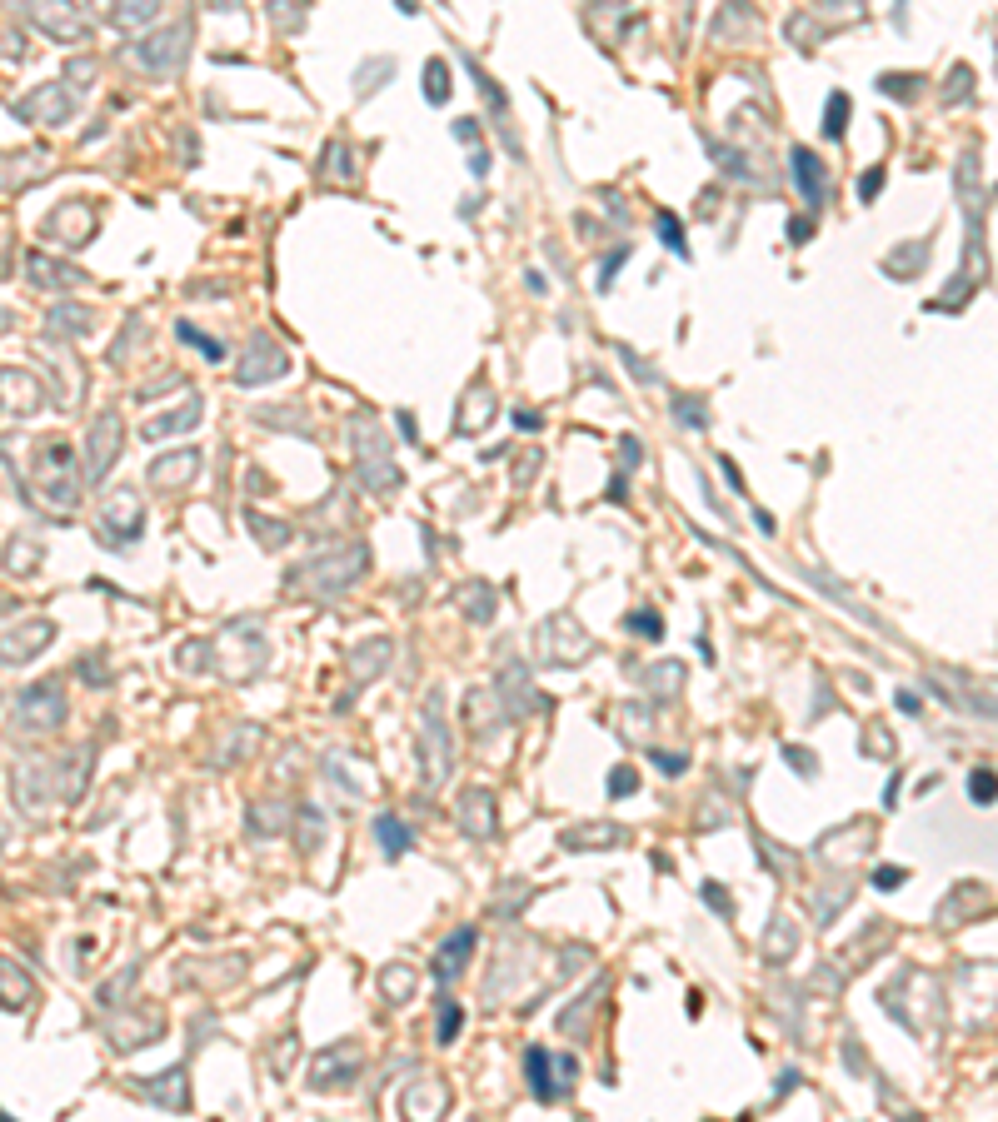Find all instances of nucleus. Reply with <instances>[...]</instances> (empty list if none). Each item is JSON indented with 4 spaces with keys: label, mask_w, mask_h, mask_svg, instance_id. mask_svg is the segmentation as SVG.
Segmentation results:
<instances>
[{
    "label": "nucleus",
    "mask_w": 998,
    "mask_h": 1122,
    "mask_svg": "<svg viewBox=\"0 0 998 1122\" xmlns=\"http://www.w3.org/2000/svg\"><path fill=\"white\" fill-rule=\"evenodd\" d=\"M470 948H475V928H460V933L440 948V958H435V978H440V983H450V978L465 968V953H470Z\"/></svg>",
    "instance_id": "13"
},
{
    "label": "nucleus",
    "mask_w": 998,
    "mask_h": 1122,
    "mask_svg": "<svg viewBox=\"0 0 998 1122\" xmlns=\"http://www.w3.org/2000/svg\"><path fill=\"white\" fill-rule=\"evenodd\" d=\"M85 75H90V60H75V65H70V70H65V80H70V85H75V90H85V85H90V80H85Z\"/></svg>",
    "instance_id": "36"
},
{
    "label": "nucleus",
    "mask_w": 998,
    "mask_h": 1122,
    "mask_svg": "<svg viewBox=\"0 0 998 1122\" xmlns=\"http://www.w3.org/2000/svg\"><path fill=\"white\" fill-rule=\"evenodd\" d=\"M25 270H30V285H40V290H70V285H80V280H85L80 270L55 265V260H45V255H30V260H25Z\"/></svg>",
    "instance_id": "10"
},
{
    "label": "nucleus",
    "mask_w": 998,
    "mask_h": 1122,
    "mask_svg": "<svg viewBox=\"0 0 998 1122\" xmlns=\"http://www.w3.org/2000/svg\"><path fill=\"white\" fill-rule=\"evenodd\" d=\"M524 1068H529V1088H534V1098H539V1103H554V1098H559V1083L549 1078V1053H544V1048H529V1053H524Z\"/></svg>",
    "instance_id": "17"
},
{
    "label": "nucleus",
    "mask_w": 998,
    "mask_h": 1122,
    "mask_svg": "<svg viewBox=\"0 0 998 1122\" xmlns=\"http://www.w3.org/2000/svg\"><path fill=\"white\" fill-rule=\"evenodd\" d=\"M624 260H629V245H619V250H614V255L604 260V270H599V290H609V275H614V270H619Z\"/></svg>",
    "instance_id": "34"
},
{
    "label": "nucleus",
    "mask_w": 998,
    "mask_h": 1122,
    "mask_svg": "<svg viewBox=\"0 0 998 1122\" xmlns=\"http://www.w3.org/2000/svg\"><path fill=\"white\" fill-rule=\"evenodd\" d=\"M185 50H190V25H170V30H160V35L130 45L125 60H135V65L150 70V75H175V70L185 65Z\"/></svg>",
    "instance_id": "1"
},
{
    "label": "nucleus",
    "mask_w": 998,
    "mask_h": 1122,
    "mask_svg": "<svg viewBox=\"0 0 998 1122\" xmlns=\"http://www.w3.org/2000/svg\"><path fill=\"white\" fill-rule=\"evenodd\" d=\"M200 414H205V404H200V399H190L185 409H170V414L150 419V424L140 429V439H165V434H180V429H190V424H195Z\"/></svg>",
    "instance_id": "11"
},
{
    "label": "nucleus",
    "mask_w": 998,
    "mask_h": 1122,
    "mask_svg": "<svg viewBox=\"0 0 998 1122\" xmlns=\"http://www.w3.org/2000/svg\"><path fill=\"white\" fill-rule=\"evenodd\" d=\"M195 464H200V454H195V449H185V454L155 459V464H150V479H155V484H165V489H175V484H190Z\"/></svg>",
    "instance_id": "12"
},
{
    "label": "nucleus",
    "mask_w": 998,
    "mask_h": 1122,
    "mask_svg": "<svg viewBox=\"0 0 998 1122\" xmlns=\"http://www.w3.org/2000/svg\"><path fill=\"white\" fill-rule=\"evenodd\" d=\"M375 838H380V848H385V858H400L405 848H410V828L395 818V813H385L380 823H375Z\"/></svg>",
    "instance_id": "20"
},
{
    "label": "nucleus",
    "mask_w": 998,
    "mask_h": 1122,
    "mask_svg": "<svg viewBox=\"0 0 998 1122\" xmlns=\"http://www.w3.org/2000/svg\"><path fill=\"white\" fill-rule=\"evenodd\" d=\"M904 878H909L904 868H879V873H874V883H879V888H899Z\"/></svg>",
    "instance_id": "39"
},
{
    "label": "nucleus",
    "mask_w": 998,
    "mask_h": 1122,
    "mask_svg": "<svg viewBox=\"0 0 998 1122\" xmlns=\"http://www.w3.org/2000/svg\"><path fill=\"white\" fill-rule=\"evenodd\" d=\"M250 529H255V539H265L270 549H280V544L290 539V524H270V519H260V514H250Z\"/></svg>",
    "instance_id": "28"
},
{
    "label": "nucleus",
    "mask_w": 998,
    "mask_h": 1122,
    "mask_svg": "<svg viewBox=\"0 0 998 1122\" xmlns=\"http://www.w3.org/2000/svg\"><path fill=\"white\" fill-rule=\"evenodd\" d=\"M10 714H15V724H25V729H55L60 714H65L60 684H35V689H25V694L10 704Z\"/></svg>",
    "instance_id": "6"
},
{
    "label": "nucleus",
    "mask_w": 998,
    "mask_h": 1122,
    "mask_svg": "<svg viewBox=\"0 0 998 1122\" xmlns=\"http://www.w3.org/2000/svg\"><path fill=\"white\" fill-rule=\"evenodd\" d=\"M70 110H75V100H70L60 85H40L35 95H25V100L15 105V115L40 120V125H65V120H70Z\"/></svg>",
    "instance_id": "8"
},
{
    "label": "nucleus",
    "mask_w": 998,
    "mask_h": 1122,
    "mask_svg": "<svg viewBox=\"0 0 998 1122\" xmlns=\"http://www.w3.org/2000/svg\"><path fill=\"white\" fill-rule=\"evenodd\" d=\"M879 185H884V170H869V175H864V185H859V200H874V195H879Z\"/></svg>",
    "instance_id": "37"
},
{
    "label": "nucleus",
    "mask_w": 998,
    "mask_h": 1122,
    "mask_svg": "<svg viewBox=\"0 0 998 1122\" xmlns=\"http://www.w3.org/2000/svg\"><path fill=\"white\" fill-rule=\"evenodd\" d=\"M210 10H240V0H205Z\"/></svg>",
    "instance_id": "43"
},
{
    "label": "nucleus",
    "mask_w": 998,
    "mask_h": 1122,
    "mask_svg": "<svg viewBox=\"0 0 998 1122\" xmlns=\"http://www.w3.org/2000/svg\"><path fill=\"white\" fill-rule=\"evenodd\" d=\"M425 95H430L435 105L450 100V70H445V60H430V65H425Z\"/></svg>",
    "instance_id": "22"
},
{
    "label": "nucleus",
    "mask_w": 998,
    "mask_h": 1122,
    "mask_svg": "<svg viewBox=\"0 0 998 1122\" xmlns=\"http://www.w3.org/2000/svg\"><path fill=\"white\" fill-rule=\"evenodd\" d=\"M460 1028H465V1013L445 998V1003H440V1043H455V1033H460Z\"/></svg>",
    "instance_id": "29"
},
{
    "label": "nucleus",
    "mask_w": 998,
    "mask_h": 1122,
    "mask_svg": "<svg viewBox=\"0 0 998 1122\" xmlns=\"http://www.w3.org/2000/svg\"><path fill=\"white\" fill-rule=\"evenodd\" d=\"M634 788H639V773H634V768H614V773H609V793H614V798H619V793H634Z\"/></svg>",
    "instance_id": "32"
},
{
    "label": "nucleus",
    "mask_w": 998,
    "mask_h": 1122,
    "mask_svg": "<svg viewBox=\"0 0 998 1122\" xmlns=\"http://www.w3.org/2000/svg\"><path fill=\"white\" fill-rule=\"evenodd\" d=\"M969 793H974V803H994L998 778L994 773H974V778H969Z\"/></svg>",
    "instance_id": "30"
},
{
    "label": "nucleus",
    "mask_w": 998,
    "mask_h": 1122,
    "mask_svg": "<svg viewBox=\"0 0 998 1122\" xmlns=\"http://www.w3.org/2000/svg\"><path fill=\"white\" fill-rule=\"evenodd\" d=\"M789 160H794V175H799V190H804V200H809V205H824V175H819V160H814V155H809L804 145H799V150H794Z\"/></svg>",
    "instance_id": "14"
},
{
    "label": "nucleus",
    "mask_w": 998,
    "mask_h": 1122,
    "mask_svg": "<svg viewBox=\"0 0 998 1122\" xmlns=\"http://www.w3.org/2000/svg\"><path fill=\"white\" fill-rule=\"evenodd\" d=\"M70 330V335H90V310L80 305H65V310H50V330Z\"/></svg>",
    "instance_id": "23"
},
{
    "label": "nucleus",
    "mask_w": 998,
    "mask_h": 1122,
    "mask_svg": "<svg viewBox=\"0 0 998 1122\" xmlns=\"http://www.w3.org/2000/svg\"><path fill=\"white\" fill-rule=\"evenodd\" d=\"M809 235H814V225H809V220H794V225H789V240H794V245H804Z\"/></svg>",
    "instance_id": "40"
},
{
    "label": "nucleus",
    "mask_w": 998,
    "mask_h": 1122,
    "mask_svg": "<svg viewBox=\"0 0 998 1122\" xmlns=\"http://www.w3.org/2000/svg\"><path fill=\"white\" fill-rule=\"evenodd\" d=\"M175 335H180V340H185V345H195V350H205V355H210V360H225V345H220V340H210V335H200V330H195V325H175Z\"/></svg>",
    "instance_id": "26"
},
{
    "label": "nucleus",
    "mask_w": 998,
    "mask_h": 1122,
    "mask_svg": "<svg viewBox=\"0 0 998 1122\" xmlns=\"http://www.w3.org/2000/svg\"><path fill=\"white\" fill-rule=\"evenodd\" d=\"M624 624H629V629H634V634H649V639H664V624H659V619H654V614H629V619H624Z\"/></svg>",
    "instance_id": "31"
},
{
    "label": "nucleus",
    "mask_w": 998,
    "mask_h": 1122,
    "mask_svg": "<svg viewBox=\"0 0 998 1122\" xmlns=\"http://www.w3.org/2000/svg\"><path fill=\"white\" fill-rule=\"evenodd\" d=\"M609 843H624V828H614V823H584V828H569L564 833V848H609Z\"/></svg>",
    "instance_id": "16"
},
{
    "label": "nucleus",
    "mask_w": 998,
    "mask_h": 1122,
    "mask_svg": "<svg viewBox=\"0 0 998 1122\" xmlns=\"http://www.w3.org/2000/svg\"><path fill=\"white\" fill-rule=\"evenodd\" d=\"M145 1098H155L160 1108H185V1073L180 1068L160 1073V1083H145Z\"/></svg>",
    "instance_id": "18"
},
{
    "label": "nucleus",
    "mask_w": 998,
    "mask_h": 1122,
    "mask_svg": "<svg viewBox=\"0 0 998 1122\" xmlns=\"http://www.w3.org/2000/svg\"><path fill=\"white\" fill-rule=\"evenodd\" d=\"M390 70H395V60H380V65L370 60V65H360V85H355V95H370L375 85H385V75H390Z\"/></svg>",
    "instance_id": "27"
},
{
    "label": "nucleus",
    "mask_w": 998,
    "mask_h": 1122,
    "mask_svg": "<svg viewBox=\"0 0 998 1122\" xmlns=\"http://www.w3.org/2000/svg\"><path fill=\"white\" fill-rule=\"evenodd\" d=\"M490 808H495V798L480 788V793H470L465 803H460V823L475 833V838H490L495 833V823H490Z\"/></svg>",
    "instance_id": "15"
},
{
    "label": "nucleus",
    "mask_w": 998,
    "mask_h": 1122,
    "mask_svg": "<svg viewBox=\"0 0 998 1122\" xmlns=\"http://www.w3.org/2000/svg\"><path fill=\"white\" fill-rule=\"evenodd\" d=\"M734 25H739L744 35H754V30H759V20H754V10H749V5H729V10L714 20V40H729V30H734Z\"/></svg>",
    "instance_id": "21"
},
{
    "label": "nucleus",
    "mask_w": 998,
    "mask_h": 1122,
    "mask_svg": "<svg viewBox=\"0 0 998 1122\" xmlns=\"http://www.w3.org/2000/svg\"><path fill=\"white\" fill-rule=\"evenodd\" d=\"M155 10H160V0H105V15L115 25H145V20H155Z\"/></svg>",
    "instance_id": "19"
},
{
    "label": "nucleus",
    "mask_w": 998,
    "mask_h": 1122,
    "mask_svg": "<svg viewBox=\"0 0 998 1122\" xmlns=\"http://www.w3.org/2000/svg\"><path fill=\"white\" fill-rule=\"evenodd\" d=\"M789 763H794L799 773H809V753H804V748H789Z\"/></svg>",
    "instance_id": "42"
},
{
    "label": "nucleus",
    "mask_w": 998,
    "mask_h": 1122,
    "mask_svg": "<svg viewBox=\"0 0 998 1122\" xmlns=\"http://www.w3.org/2000/svg\"><path fill=\"white\" fill-rule=\"evenodd\" d=\"M649 758H654V768H664V773H684V768H689L684 753H659V748H654Z\"/></svg>",
    "instance_id": "35"
},
{
    "label": "nucleus",
    "mask_w": 998,
    "mask_h": 1122,
    "mask_svg": "<svg viewBox=\"0 0 998 1122\" xmlns=\"http://www.w3.org/2000/svg\"><path fill=\"white\" fill-rule=\"evenodd\" d=\"M125 429H120V414L115 409H105L95 424H90V444H85V479H105V469L115 464V454H120V439Z\"/></svg>",
    "instance_id": "5"
},
{
    "label": "nucleus",
    "mask_w": 998,
    "mask_h": 1122,
    "mask_svg": "<svg viewBox=\"0 0 998 1122\" xmlns=\"http://www.w3.org/2000/svg\"><path fill=\"white\" fill-rule=\"evenodd\" d=\"M45 230L60 235V245L80 250V245L90 240V230H95V210H90V205H65V210H55V215L45 220Z\"/></svg>",
    "instance_id": "9"
},
{
    "label": "nucleus",
    "mask_w": 998,
    "mask_h": 1122,
    "mask_svg": "<svg viewBox=\"0 0 998 1122\" xmlns=\"http://www.w3.org/2000/svg\"><path fill=\"white\" fill-rule=\"evenodd\" d=\"M654 225H659V235H664V245H669V250H674V255H679V260H684V255H689V245H684V230H679V220H674V215H669V210H659V220H654Z\"/></svg>",
    "instance_id": "25"
},
{
    "label": "nucleus",
    "mask_w": 998,
    "mask_h": 1122,
    "mask_svg": "<svg viewBox=\"0 0 998 1122\" xmlns=\"http://www.w3.org/2000/svg\"><path fill=\"white\" fill-rule=\"evenodd\" d=\"M704 898H709V903H714V908H719V913H724V908H729V898H724V888H714V883H709V888H704Z\"/></svg>",
    "instance_id": "41"
},
{
    "label": "nucleus",
    "mask_w": 998,
    "mask_h": 1122,
    "mask_svg": "<svg viewBox=\"0 0 998 1122\" xmlns=\"http://www.w3.org/2000/svg\"><path fill=\"white\" fill-rule=\"evenodd\" d=\"M844 120H849V95H829V115H824V135L839 140L844 135Z\"/></svg>",
    "instance_id": "24"
},
{
    "label": "nucleus",
    "mask_w": 998,
    "mask_h": 1122,
    "mask_svg": "<svg viewBox=\"0 0 998 1122\" xmlns=\"http://www.w3.org/2000/svg\"><path fill=\"white\" fill-rule=\"evenodd\" d=\"M285 370H290L285 350H280L275 340L255 335V340H250V350H245V365L235 370V379H240V384H265V379H280Z\"/></svg>",
    "instance_id": "7"
},
{
    "label": "nucleus",
    "mask_w": 998,
    "mask_h": 1122,
    "mask_svg": "<svg viewBox=\"0 0 998 1122\" xmlns=\"http://www.w3.org/2000/svg\"><path fill=\"white\" fill-rule=\"evenodd\" d=\"M100 529H105L110 544H125V539H135V534L145 529V509H140V494H135L130 484H120V489L100 504Z\"/></svg>",
    "instance_id": "3"
},
{
    "label": "nucleus",
    "mask_w": 998,
    "mask_h": 1122,
    "mask_svg": "<svg viewBox=\"0 0 998 1122\" xmlns=\"http://www.w3.org/2000/svg\"><path fill=\"white\" fill-rule=\"evenodd\" d=\"M919 260H924V245H914V250H909V255H899V250H894V255H889V260H884V265H889V270H899V275H904V270H914V265H919Z\"/></svg>",
    "instance_id": "33"
},
{
    "label": "nucleus",
    "mask_w": 998,
    "mask_h": 1122,
    "mask_svg": "<svg viewBox=\"0 0 998 1122\" xmlns=\"http://www.w3.org/2000/svg\"><path fill=\"white\" fill-rule=\"evenodd\" d=\"M674 409H679V419H689V424H699V429H704V424H709V414H704V404H699V409H694V404H684V399H679V404H674Z\"/></svg>",
    "instance_id": "38"
},
{
    "label": "nucleus",
    "mask_w": 998,
    "mask_h": 1122,
    "mask_svg": "<svg viewBox=\"0 0 998 1122\" xmlns=\"http://www.w3.org/2000/svg\"><path fill=\"white\" fill-rule=\"evenodd\" d=\"M30 20L55 40H85L90 35V20L75 0H30Z\"/></svg>",
    "instance_id": "4"
},
{
    "label": "nucleus",
    "mask_w": 998,
    "mask_h": 1122,
    "mask_svg": "<svg viewBox=\"0 0 998 1122\" xmlns=\"http://www.w3.org/2000/svg\"><path fill=\"white\" fill-rule=\"evenodd\" d=\"M355 459H360V479H365V489L390 494V489L400 484V469L390 464V444H385V434L355 424Z\"/></svg>",
    "instance_id": "2"
}]
</instances>
